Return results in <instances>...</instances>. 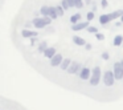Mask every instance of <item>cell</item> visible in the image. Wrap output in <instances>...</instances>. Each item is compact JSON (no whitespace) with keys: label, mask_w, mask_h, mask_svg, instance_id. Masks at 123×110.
Instances as JSON below:
<instances>
[{"label":"cell","mask_w":123,"mask_h":110,"mask_svg":"<svg viewBox=\"0 0 123 110\" xmlns=\"http://www.w3.org/2000/svg\"><path fill=\"white\" fill-rule=\"evenodd\" d=\"M101 81V68L95 66L94 69H91V77H90V85L97 86Z\"/></svg>","instance_id":"1"},{"label":"cell","mask_w":123,"mask_h":110,"mask_svg":"<svg viewBox=\"0 0 123 110\" xmlns=\"http://www.w3.org/2000/svg\"><path fill=\"white\" fill-rule=\"evenodd\" d=\"M115 74H114V70H106L103 74V84L106 86H112L115 82Z\"/></svg>","instance_id":"2"},{"label":"cell","mask_w":123,"mask_h":110,"mask_svg":"<svg viewBox=\"0 0 123 110\" xmlns=\"http://www.w3.org/2000/svg\"><path fill=\"white\" fill-rule=\"evenodd\" d=\"M112 70H114L115 78H117V80H122V78H123V69H122V65H120V61L115 62Z\"/></svg>","instance_id":"3"},{"label":"cell","mask_w":123,"mask_h":110,"mask_svg":"<svg viewBox=\"0 0 123 110\" xmlns=\"http://www.w3.org/2000/svg\"><path fill=\"white\" fill-rule=\"evenodd\" d=\"M62 60H64L62 54H61V53H56V54H54V56L50 58V65H52L53 68L60 66V65H61V62H62Z\"/></svg>","instance_id":"4"},{"label":"cell","mask_w":123,"mask_h":110,"mask_svg":"<svg viewBox=\"0 0 123 110\" xmlns=\"http://www.w3.org/2000/svg\"><path fill=\"white\" fill-rule=\"evenodd\" d=\"M32 23L35 25V28H37V29H43V28L46 27V23L44 20V17H35L32 20Z\"/></svg>","instance_id":"5"},{"label":"cell","mask_w":123,"mask_h":110,"mask_svg":"<svg viewBox=\"0 0 123 110\" xmlns=\"http://www.w3.org/2000/svg\"><path fill=\"white\" fill-rule=\"evenodd\" d=\"M90 77H91V69L87 66H83L82 70H81V73H80V78L87 81V80H90Z\"/></svg>","instance_id":"6"},{"label":"cell","mask_w":123,"mask_h":110,"mask_svg":"<svg viewBox=\"0 0 123 110\" xmlns=\"http://www.w3.org/2000/svg\"><path fill=\"white\" fill-rule=\"evenodd\" d=\"M21 36L25 39H29V37H37L38 36V32L36 31H29V29H23L21 31Z\"/></svg>","instance_id":"7"},{"label":"cell","mask_w":123,"mask_h":110,"mask_svg":"<svg viewBox=\"0 0 123 110\" xmlns=\"http://www.w3.org/2000/svg\"><path fill=\"white\" fill-rule=\"evenodd\" d=\"M56 53H57L56 49H54L53 46H49V48H46L45 52H44V57H45V58H52Z\"/></svg>","instance_id":"8"},{"label":"cell","mask_w":123,"mask_h":110,"mask_svg":"<svg viewBox=\"0 0 123 110\" xmlns=\"http://www.w3.org/2000/svg\"><path fill=\"white\" fill-rule=\"evenodd\" d=\"M89 20L87 21H85V23H80V24H73V27H72V29L73 31H82V29H85V28H87L89 27Z\"/></svg>","instance_id":"9"},{"label":"cell","mask_w":123,"mask_h":110,"mask_svg":"<svg viewBox=\"0 0 123 110\" xmlns=\"http://www.w3.org/2000/svg\"><path fill=\"white\" fill-rule=\"evenodd\" d=\"M73 41H74V44H75V45H78V46L86 45V40H85V39H82V37H80V36H74V37H73Z\"/></svg>","instance_id":"10"},{"label":"cell","mask_w":123,"mask_h":110,"mask_svg":"<svg viewBox=\"0 0 123 110\" xmlns=\"http://www.w3.org/2000/svg\"><path fill=\"white\" fill-rule=\"evenodd\" d=\"M110 21H111V16H110V13L109 15H102V16H99V23H101L102 25L107 24V23H110Z\"/></svg>","instance_id":"11"},{"label":"cell","mask_w":123,"mask_h":110,"mask_svg":"<svg viewBox=\"0 0 123 110\" xmlns=\"http://www.w3.org/2000/svg\"><path fill=\"white\" fill-rule=\"evenodd\" d=\"M70 64H72V58H64L61 62V65H60V68H61L62 70H66L70 66Z\"/></svg>","instance_id":"12"},{"label":"cell","mask_w":123,"mask_h":110,"mask_svg":"<svg viewBox=\"0 0 123 110\" xmlns=\"http://www.w3.org/2000/svg\"><path fill=\"white\" fill-rule=\"evenodd\" d=\"M77 61H72V64H70V66L66 69V72L69 73V74H75V68H77Z\"/></svg>","instance_id":"13"},{"label":"cell","mask_w":123,"mask_h":110,"mask_svg":"<svg viewBox=\"0 0 123 110\" xmlns=\"http://www.w3.org/2000/svg\"><path fill=\"white\" fill-rule=\"evenodd\" d=\"M49 16H50L53 20H56L57 17H58V13H57L56 7H49Z\"/></svg>","instance_id":"14"},{"label":"cell","mask_w":123,"mask_h":110,"mask_svg":"<svg viewBox=\"0 0 123 110\" xmlns=\"http://www.w3.org/2000/svg\"><path fill=\"white\" fill-rule=\"evenodd\" d=\"M110 16H111V20L117 19V17H122L123 16V9H118V11L112 12V13H110Z\"/></svg>","instance_id":"15"},{"label":"cell","mask_w":123,"mask_h":110,"mask_svg":"<svg viewBox=\"0 0 123 110\" xmlns=\"http://www.w3.org/2000/svg\"><path fill=\"white\" fill-rule=\"evenodd\" d=\"M112 43H114V45H115V46L122 45V44H123V37H122L120 35L115 36V37H114V41H112Z\"/></svg>","instance_id":"16"},{"label":"cell","mask_w":123,"mask_h":110,"mask_svg":"<svg viewBox=\"0 0 123 110\" xmlns=\"http://www.w3.org/2000/svg\"><path fill=\"white\" fill-rule=\"evenodd\" d=\"M80 19H81V15L75 13V15H73V16L70 17V23H72V24H77V23L80 21Z\"/></svg>","instance_id":"17"},{"label":"cell","mask_w":123,"mask_h":110,"mask_svg":"<svg viewBox=\"0 0 123 110\" xmlns=\"http://www.w3.org/2000/svg\"><path fill=\"white\" fill-rule=\"evenodd\" d=\"M56 9H57V13H58V17L60 16H64V13H65L64 7H62V6H56Z\"/></svg>","instance_id":"18"},{"label":"cell","mask_w":123,"mask_h":110,"mask_svg":"<svg viewBox=\"0 0 123 110\" xmlns=\"http://www.w3.org/2000/svg\"><path fill=\"white\" fill-rule=\"evenodd\" d=\"M41 13H43V16H49V7L48 6L41 7Z\"/></svg>","instance_id":"19"},{"label":"cell","mask_w":123,"mask_h":110,"mask_svg":"<svg viewBox=\"0 0 123 110\" xmlns=\"http://www.w3.org/2000/svg\"><path fill=\"white\" fill-rule=\"evenodd\" d=\"M61 6L64 7V9H65V11H68V9L70 8V6H69V1H68V0H61Z\"/></svg>","instance_id":"20"},{"label":"cell","mask_w":123,"mask_h":110,"mask_svg":"<svg viewBox=\"0 0 123 110\" xmlns=\"http://www.w3.org/2000/svg\"><path fill=\"white\" fill-rule=\"evenodd\" d=\"M86 29H87V32H90V33H97V32H98V28H97V27H93V25H89Z\"/></svg>","instance_id":"21"},{"label":"cell","mask_w":123,"mask_h":110,"mask_svg":"<svg viewBox=\"0 0 123 110\" xmlns=\"http://www.w3.org/2000/svg\"><path fill=\"white\" fill-rule=\"evenodd\" d=\"M46 48H48V46H46V41H43V43L38 45V51H40V52H45Z\"/></svg>","instance_id":"22"},{"label":"cell","mask_w":123,"mask_h":110,"mask_svg":"<svg viewBox=\"0 0 123 110\" xmlns=\"http://www.w3.org/2000/svg\"><path fill=\"white\" fill-rule=\"evenodd\" d=\"M74 3H75V8H82V7H83V1H82V0H74Z\"/></svg>","instance_id":"23"},{"label":"cell","mask_w":123,"mask_h":110,"mask_svg":"<svg viewBox=\"0 0 123 110\" xmlns=\"http://www.w3.org/2000/svg\"><path fill=\"white\" fill-rule=\"evenodd\" d=\"M86 17H87V20H89V21H91V20H93L94 17H95V15H94V12H93V11H90V12H87Z\"/></svg>","instance_id":"24"},{"label":"cell","mask_w":123,"mask_h":110,"mask_svg":"<svg viewBox=\"0 0 123 110\" xmlns=\"http://www.w3.org/2000/svg\"><path fill=\"white\" fill-rule=\"evenodd\" d=\"M43 17H44V20H45L46 25H50V24H52V21H53V19H52L50 16H43Z\"/></svg>","instance_id":"25"},{"label":"cell","mask_w":123,"mask_h":110,"mask_svg":"<svg viewBox=\"0 0 123 110\" xmlns=\"http://www.w3.org/2000/svg\"><path fill=\"white\" fill-rule=\"evenodd\" d=\"M95 39H98L99 41H102V40L105 39V35H102V33H98V32H97V33H95Z\"/></svg>","instance_id":"26"},{"label":"cell","mask_w":123,"mask_h":110,"mask_svg":"<svg viewBox=\"0 0 123 110\" xmlns=\"http://www.w3.org/2000/svg\"><path fill=\"white\" fill-rule=\"evenodd\" d=\"M101 6L103 7V8H106V7H109V1H107V0H102V1H101Z\"/></svg>","instance_id":"27"},{"label":"cell","mask_w":123,"mask_h":110,"mask_svg":"<svg viewBox=\"0 0 123 110\" xmlns=\"http://www.w3.org/2000/svg\"><path fill=\"white\" fill-rule=\"evenodd\" d=\"M109 57H110V54L107 53V52H103V53H102V58L103 60H109Z\"/></svg>","instance_id":"28"},{"label":"cell","mask_w":123,"mask_h":110,"mask_svg":"<svg viewBox=\"0 0 123 110\" xmlns=\"http://www.w3.org/2000/svg\"><path fill=\"white\" fill-rule=\"evenodd\" d=\"M68 1H69L70 8H75V3H74V0H68Z\"/></svg>","instance_id":"29"},{"label":"cell","mask_w":123,"mask_h":110,"mask_svg":"<svg viewBox=\"0 0 123 110\" xmlns=\"http://www.w3.org/2000/svg\"><path fill=\"white\" fill-rule=\"evenodd\" d=\"M85 48H86V49H91V44H87V43H86Z\"/></svg>","instance_id":"30"},{"label":"cell","mask_w":123,"mask_h":110,"mask_svg":"<svg viewBox=\"0 0 123 110\" xmlns=\"http://www.w3.org/2000/svg\"><path fill=\"white\" fill-rule=\"evenodd\" d=\"M85 4H86V6H89V4H91V0H85Z\"/></svg>","instance_id":"31"},{"label":"cell","mask_w":123,"mask_h":110,"mask_svg":"<svg viewBox=\"0 0 123 110\" xmlns=\"http://www.w3.org/2000/svg\"><path fill=\"white\" fill-rule=\"evenodd\" d=\"M122 24H123L122 21H120V23H117V24H115V27H120V25H122Z\"/></svg>","instance_id":"32"},{"label":"cell","mask_w":123,"mask_h":110,"mask_svg":"<svg viewBox=\"0 0 123 110\" xmlns=\"http://www.w3.org/2000/svg\"><path fill=\"white\" fill-rule=\"evenodd\" d=\"M91 11H93V12H95V11H97V7H95V4L93 6V9H91Z\"/></svg>","instance_id":"33"},{"label":"cell","mask_w":123,"mask_h":110,"mask_svg":"<svg viewBox=\"0 0 123 110\" xmlns=\"http://www.w3.org/2000/svg\"><path fill=\"white\" fill-rule=\"evenodd\" d=\"M120 65H122V69H123V60H120Z\"/></svg>","instance_id":"34"},{"label":"cell","mask_w":123,"mask_h":110,"mask_svg":"<svg viewBox=\"0 0 123 110\" xmlns=\"http://www.w3.org/2000/svg\"><path fill=\"white\" fill-rule=\"evenodd\" d=\"M120 21H122V23H123V16H122V17H120Z\"/></svg>","instance_id":"35"},{"label":"cell","mask_w":123,"mask_h":110,"mask_svg":"<svg viewBox=\"0 0 123 110\" xmlns=\"http://www.w3.org/2000/svg\"><path fill=\"white\" fill-rule=\"evenodd\" d=\"M122 46H123V44H122Z\"/></svg>","instance_id":"36"}]
</instances>
